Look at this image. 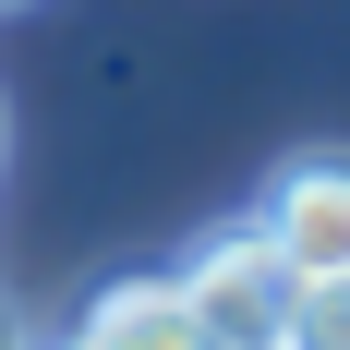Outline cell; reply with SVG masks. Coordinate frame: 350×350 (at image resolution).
<instances>
[{"mask_svg": "<svg viewBox=\"0 0 350 350\" xmlns=\"http://www.w3.org/2000/svg\"><path fill=\"white\" fill-rule=\"evenodd\" d=\"M61 350H72V338H61Z\"/></svg>", "mask_w": 350, "mask_h": 350, "instance_id": "6", "label": "cell"}, {"mask_svg": "<svg viewBox=\"0 0 350 350\" xmlns=\"http://www.w3.org/2000/svg\"><path fill=\"white\" fill-rule=\"evenodd\" d=\"M254 230L290 254V278H350V145H302V157H278Z\"/></svg>", "mask_w": 350, "mask_h": 350, "instance_id": "2", "label": "cell"}, {"mask_svg": "<svg viewBox=\"0 0 350 350\" xmlns=\"http://www.w3.org/2000/svg\"><path fill=\"white\" fill-rule=\"evenodd\" d=\"M290 350H350V278H302V314H290Z\"/></svg>", "mask_w": 350, "mask_h": 350, "instance_id": "4", "label": "cell"}, {"mask_svg": "<svg viewBox=\"0 0 350 350\" xmlns=\"http://www.w3.org/2000/svg\"><path fill=\"white\" fill-rule=\"evenodd\" d=\"M181 278V302L206 314V338L217 350H290V314H302V278H290V254L266 242V230H206V242L170 266Z\"/></svg>", "mask_w": 350, "mask_h": 350, "instance_id": "1", "label": "cell"}, {"mask_svg": "<svg viewBox=\"0 0 350 350\" xmlns=\"http://www.w3.org/2000/svg\"><path fill=\"white\" fill-rule=\"evenodd\" d=\"M72 350H217L206 314L181 302V278H109L72 326Z\"/></svg>", "mask_w": 350, "mask_h": 350, "instance_id": "3", "label": "cell"}, {"mask_svg": "<svg viewBox=\"0 0 350 350\" xmlns=\"http://www.w3.org/2000/svg\"><path fill=\"white\" fill-rule=\"evenodd\" d=\"M0 350H36V338H25V314H12V302H0Z\"/></svg>", "mask_w": 350, "mask_h": 350, "instance_id": "5", "label": "cell"}]
</instances>
